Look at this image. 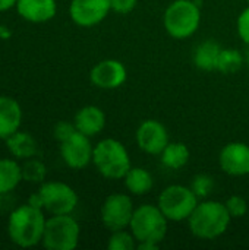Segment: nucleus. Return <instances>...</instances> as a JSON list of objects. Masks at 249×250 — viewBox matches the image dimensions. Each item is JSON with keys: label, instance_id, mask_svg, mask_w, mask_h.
Wrapping results in <instances>:
<instances>
[{"label": "nucleus", "instance_id": "obj_5", "mask_svg": "<svg viewBox=\"0 0 249 250\" xmlns=\"http://www.w3.org/2000/svg\"><path fill=\"white\" fill-rule=\"evenodd\" d=\"M201 23V7L195 0H173L164 10L166 32L176 40L192 37Z\"/></svg>", "mask_w": 249, "mask_h": 250}, {"label": "nucleus", "instance_id": "obj_9", "mask_svg": "<svg viewBox=\"0 0 249 250\" xmlns=\"http://www.w3.org/2000/svg\"><path fill=\"white\" fill-rule=\"evenodd\" d=\"M134 212L135 207L131 193H112L104 199L100 209V217L103 226L109 231H117L129 229Z\"/></svg>", "mask_w": 249, "mask_h": 250}, {"label": "nucleus", "instance_id": "obj_32", "mask_svg": "<svg viewBox=\"0 0 249 250\" xmlns=\"http://www.w3.org/2000/svg\"><path fill=\"white\" fill-rule=\"evenodd\" d=\"M10 35H12V32H10L6 26L0 25V38H1V40H7Z\"/></svg>", "mask_w": 249, "mask_h": 250}, {"label": "nucleus", "instance_id": "obj_1", "mask_svg": "<svg viewBox=\"0 0 249 250\" xmlns=\"http://www.w3.org/2000/svg\"><path fill=\"white\" fill-rule=\"evenodd\" d=\"M169 229V220L157 205L142 204L135 208L129 224L131 233L138 242V250H157L164 240Z\"/></svg>", "mask_w": 249, "mask_h": 250}, {"label": "nucleus", "instance_id": "obj_11", "mask_svg": "<svg viewBox=\"0 0 249 250\" xmlns=\"http://www.w3.org/2000/svg\"><path fill=\"white\" fill-rule=\"evenodd\" d=\"M110 12V0H70L69 4L72 22L82 28H91L101 23Z\"/></svg>", "mask_w": 249, "mask_h": 250}, {"label": "nucleus", "instance_id": "obj_25", "mask_svg": "<svg viewBox=\"0 0 249 250\" xmlns=\"http://www.w3.org/2000/svg\"><path fill=\"white\" fill-rule=\"evenodd\" d=\"M47 176V168L45 164L34 160V158H28L26 163L22 166V177L26 182L31 183H43L45 180Z\"/></svg>", "mask_w": 249, "mask_h": 250}, {"label": "nucleus", "instance_id": "obj_20", "mask_svg": "<svg viewBox=\"0 0 249 250\" xmlns=\"http://www.w3.org/2000/svg\"><path fill=\"white\" fill-rule=\"evenodd\" d=\"M222 47L219 45V42L213 41V40H205L201 44L197 45V48L194 50V64L204 72H211V70H217V62H219V56H220Z\"/></svg>", "mask_w": 249, "mask_h": 250}, {"label": "nucleus", "instance_id": "obj_26", "mask_svg": "<svg viewBox=\"0 0 249 250\" xmlns=\"http://www.w3.org/2000/svg\"><path fill=\"white\" fill-rule=\"evenodd\" d=\"M191 189L200 199H205L214 189V179L210 174H197L192 180Z\"/></svg>", "mask_w": 249, "mask_h": 250}, {"label": "nucleus", "instance_id": "obj_22", "mask_svg": "<svg viewBox=\"0 0 249 250\" xmlns=\"http://www.w3.org/2000/svg\"><path fill=\"white\" fill-rule=\"evenodd\" d=\"M22 180V166L15 160L0 158V195L15 190Z\"/></svg>", "mask_w": 249, "mask_h": 250}, {"label": "nucleus", "instance_id": "obj_10", "mask_svg": "<svg viewBox=\"0 0 249 250\" xmlns=\"http://www.w3.org/2000/svg\"><path fill=\"white\" fill-rule=\"evenodd\" d=\"M92 154L94 145L91 144V138L78 130L66 141L60 142V157L63 163L73 170H82L92 163Z\"/></svg>", "mask_w": 249, "mask_h": 250}, {"label": "nucleus", "instance_id": "obj_6", "mask_svg": "<svg viewBox=\"0 0 249 250\" xmlns=\"http://www.w3.org/2000/svg\"><path fill=\"white\" fill-rule=\"evenodd\" d=\"M200 198L189 186L170 185L161 190L157 199V207L169 221H188L197 208Z\"/></svg>", "mask_w": 249, "mask_h": 250}, {"label": "nucleus", "instance_id": "obj_8", "mask_svg": "<svg viewBox=\"0 0 249 250\" xmlns=\"http://www.w3.org/2000/svg\"><path fill=\"white\" fill-rule=\"evenodd\" d=\"M37 195L41 208L51 215L72 214L79 201L75 189L63 182H43Z\"/></svg>", "mask_w": 249, "mask_h": 250}, {"label": "nucleus", "instance_id": "obj_24", "mask_svg": "<svg viewBox=\"0 0 249 250\" xmlns=\"http://www.w3.org/2000/svg\"><path fill=\"white\" fill-rule=\"evenodd\" d=\"M136 246H138V242L129 229L112 231V236L109 237V242H107L109 250H135Z\"/></svg>", "mask_w": 249, "mask_h": 250}, {"label": "nucleus", "instance_id": "obj_2", "mask_svg": "<svg viewBox=\"0 0 249 250\" xmlns=\"http://www.w3.org/2000/svg\"><path fill=\"white\" fill-rule=\"evenodd\" d=\"M47 218L38 207L23 204L15 208L7 220V234L19 248H32L41 243Z\"/></svg>", "mask_w": 249, "mask_h": 250}, {"label": "nucleus", "instance_id": "obj_14", "mask_svg": "<svg viewBox=\"0 0 249 250\" xmlns=\"http://www.w3.org/2000/svg\"><path fill=\"white\" fill-rule=\"evenodd\" d=\"M219 166L223 173L232 177L249 174V145L245 142H229L219 154Z\"/></svg>", "mask_w": 249, "mask_h": 250}, {"label": "nucleus", "instance_id": "obj_28", "mask_svg": "<svg viewBox=\"0 0 249 250\" xmlns=\"http://www.w3.org/2000/svg\"><path fill=\"white\" fill-rule=\"evenodd\" d=\"M75 132H76L75 123H70V122H66V120H60V122H57V123L54 125L53 136H54L59 142H63V141H66L69 136H72Z\"/></svg>", "mask_w": 249, "mask_h": 250}, {"label": "nucleus", "instance_id": "obj_7", "mask_svg": "<svg viewBox=\"0 0 249 250\" xmlns=\"http://www.w3.org/2000/svg\"><path fill=\"white\" fill-rule=\"evenodd\" d=\"M81 227L70 214L51 215L45 221L43 246L48 250H73L79 243Z\"/></svg>", "mask_w": 249, "mask_h": 250}, {"label": "nucleus", "instance_id": "obj_4", "mask_svg": "<svg viewBox=\"0 0 249 250\" xmlns=\"http://www.w3.org/2000/svg\"><path fill=\"white\" fill-rule=\"evenodd\" d=\"M92 164L103 177L110 180L123 179L132 167L126 146L114 138H106L94 145Z\"/></svg>", "mask_w": 249, "mask_h": 250}, {"label": "nucleus", "instance_id": "obj_12", "mask_svg": "<svg viewBox=\"0 0 249 250\" xmlns=\"http://www.w3.org/2000/svg\"><path fill=\"white\" fill-rule=\"evenodd\" d=\"M135 139L138 148L148 155H160L170 142L166 126L156 119H147L141 122L136 129Z\"/></svg>", "mask_w": 249, "mask_h": 250}, {"label": "nucleus", "instance_id": "obj_34", "mask_svg": "<svg viewBox=\"0 0 249 250\" xmlns=\"http://www.w3.org/2000/svg\"><path fill=\"white\" fill-rule=\"evenodd\" d=\"M247 1H248V6H249V0H247Z\"/></svg>", "mask_w": 249, "mask_h": 250}, {"label": "nucleus", "instance_id": "obj_30", "mask_svg": "<svg viewBox=\"0 0 249 250\" xmlns=\"http://www.w3.org/2000/svg\"><path fill=\"white\" fill-rule=\"evenodd\" d=\"M138 0H110L112 12L119 15H128L136 7Z\"/></svg>", "mask_w": 249, "mask_h": 250}, {"label": "nucleus", "instance_id": "obj_17", "mask_svg": "<svg viewBox=\"0 0 249 250\" xmlns=\"http://www.w3.org/2000/svg\"><path fill=\"white\" fill-rule=\"evenodd\" d=\"M22 123L21 104L7 95H0V141H6L19 130Z\"/></svg>", "mask_w": 249, "mask_h": 250}, {"label": "nucleus", "instance_id": "obj_15", "mask_svg": "<svg viewBox=\"0 0 249 250\" xmlns=\"http://www.w3.org/2000/svg\"><path fill=\"white\" fill-rule=\"evenodd\" d=\"M15 7L19 16L31 23L48 22L57 12L56 0H18Z\"/></svg>", "mask_w": 249, "mask_h": 250}, {"label": "nucleus", "instance_id": "obj_13", "mask_svg": "<svg viewBox=\"0 0 249 250\" xmlns=\"http://www.w3.org/2000/svg\"><path fill=\"white\" fill-rule=\"evenodd\" d=\"M128 79V70L120 60L104 59L90 70V81L94 86L106 91L120 88Z\"/></svg>", "mask_w": 249, "mask_h": 250}, {"label": "nucleus", "instance_id": "obj_33", "mask_svg": "<svg viewBox=\"0 0 249 250\" xmlns=\"http://www.w3.org/2000/svg\"><path fill=\"white\" fill-rule=\"evenodd\" d=\"M244 56H245V63H248L249 64V45L248 48H247V53H245Z\"/></svg>", "mask_w": 249, "mask_h": 250}, {"label": "nucleus", "instance_id": "obj_23", "mask_svg": "<svg viewBox=\"0 0 249 250\" xmlns=\"http://www.w3.org/2000/svg\"><path fill=\"white\" fill-rule=\"evenodd\" d=\"M245 63V56L238 48H222L219 62H217V70L225 75H232L241 70V67Z\"/></svg>", "mask_w": 249, "mask_h": 250}, {"label": "nucleus", "instance_id": "obj_21", "mask_svg": "<svg viewBox=\"0 0 249 250\" xmlns=\"http://www.w3.org/2000/svg\"><path fill=\"white\" fill-rule=\"evenodd\" d=\"M158 157L164 167L170 170H181L189 163L191 151L183 142H169Z\"/></svg>", "mask_w": 249, "mask_h": 250}, {"label": "nucleus", "instance_id": "obj_19", "mask_svg": "<svg viewBox=\"0 0 249 250\" xmlns=\"http://www.w3.org/2000/svg\"><path fill=\"white\" fill-rule=\"evenodd\" d=\"M6 148L12 157L18 160H28L35 157L38 151L37 141L28 132H15L6 139Z\"/></svg>", "mask_w": 249, "mask_h": 250}, {"label": "nucleus", "instance_id": "obj_31", "mask_svg": "<svg viewBox=\"0 0 249 250\" xmlns=\"http://www.w3.org/2000/svg\"><path fill=\"white\" fill-rule=\"evenodd\" d=\"M16 1L18 0H0V12H4V10H9V9L15 7Z\"/></svg>", "mask_w": 249, "mask_h": 250}, {"label": "nucleus", "instance_id": "obj_27", "mask_svg": "<svg viewBox=\"0 0 249 250\" xmlns=\"http://www.w3.org/2000/svg\"><path fill=\"white\" fill-rule=\"evenodd\" d=\"M225 205H226V208H227V211H229L232 220H233V218H242V217H245L247 212H248V202H247L245 198H242V196H239V195H232V196H229V198L226 199Z\"/></svg>", "mask_w": 249, "mask_h": 250}, {"label": "nucleus", "instance_id": "obj_18", "mask_svg": "<svg viewBox=\"0 0 249 250\" xmlns=\"http://www.w3.org/2000/svg\"><path fill=\"white\" fill-rule=\"evenodd\" d=\"M126 190L134 196L148 195L154 188V176L144 167H131L123 177Z\"/></svg>", "mask_w": 249, "mask_h": 250}, {"label": "nucleus", "instance_id": "obj_16", "mask_svg": "<svg viewBox=\"0 0 249 250\" xmlns=\"http://www.w3.org/2000/svg\"><path fill=\"white\" fill-rule=\"evenodd\" d=\"M73 123L78 132L92 138L100 135L107 123L104 111L97 105H84L73 117Z\"/></svg>", "mask_w": 249, "mask_h": 250}, {"label": "nucleus", "instance_id": "obj_29", "mask_svg": "<svg viewBox=\"0 0 249 250\" xmlns=\"http://www.w3.org/2000/svg\"><path fill=\"white\" fill-rule=\"evenodd\" d=\"M236 29H238V34L241 37V40L249 45V6L245 7L241 15L238 16V21H236Z\"/></svg>", "mask_w": 249, "mask_h": 250}, {"label": "nucleus", "instance_id": "obj_3", "mask_svg": "<svg viewBox=\"0 0 249 250\" xmlns=\"http://www.w3.org/2000/svg\"><path fill=\"white\" fill-rule=\"evenodd\" d=\"M230 221L232 217L225 202L205 199L198 202L192 215L188 218V227L197 239L216 240L227 231Z\"/></svg>", "mask_w": 249, "mask_h": 250}]
</instances>
